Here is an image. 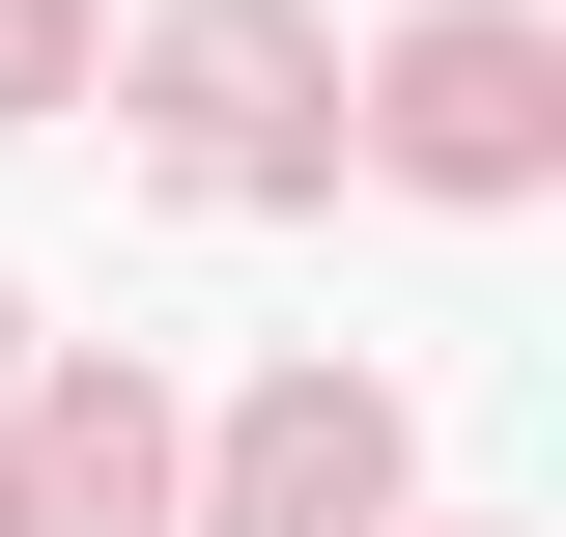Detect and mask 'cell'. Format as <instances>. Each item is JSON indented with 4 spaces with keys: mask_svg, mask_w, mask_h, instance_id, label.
I'll return each instance as SVG.
<instances>
[{
    "mask_svg": "<svg viewBox=\"0 0 566 537\" xmlns=\"http://www.w3.org/2000/svg\"><path fill=\"white\" fill-rule=\"evenodd\" d=\"M142 141H170V199H312V170H340V114H312V29H283V0H170Z\"/></svg>",
    "mask_w": 566,
    "mask_h": 537,
    "instance_id": "obj_1",
    "label": "cell"
},
{
    "mask_svg": "<svg viewBox=\"0 0 566 537\" xmlns=\"http://www.w3.org/2000/svg\"><path fill=\"white\" fill-rule=\"evenodd\" d=\"M368 141H397L424 199H538V141H566V57H538V0H453V29H397Z\"/></svg>",
    "mask_w": 566,
    "mask_h": 537,
    "instance_id": "obj_2",
    "label": "cell"
},
{
    "mask_svg": "<svg viewBox=\"0 0 566 537\" xmlns=\"http://www.w3.org/2000/svg\"><path fill=\"white\" fill-rule=\"evenodd\" d=\"M397 509V397H368V368H283L255 424H227V509L199 537H368Z\"/></svg>",
    "mask_w": 566,
    "mask_h": 537,
    "instance_id": "obj_3",
    "label": "cell"
},
{
    "mask_svg": "<svg viewBox=\"0 0 566 537\" xmlns=\"http://www.w3.org/2000/svg\"><path fill=\"white\" fill-rule=\"evenodd\" d=\"M29 453H0V537H142L170 509V424H142V368H57V397H0Z\"/></svg>",
    "mask_w": 566,
    "mask_h": 537,
    "instance_id": "obj_4",
    "label": "cell"
},
{
    "mask_svg": "<svg viewBox=\"0 0 566 537\" xmlns=\"http://www.w3.org/2000/svg\"><path fill=\"white\" fill-rule=\"evenodd\" d=\"M85 85V0H0V114H57Z\"/></svg>",
    "mask_w": 566,
    "mask_h": 537,
    "instance_id": "obj_5",
    "label": "cell"
},
{
    "mask_svg": "<svg viewBox=\"0 0 566 537\" xmlns=\"http://www.w3.org/2000/svg\"><path fill=\"white\" fill-rule=\"evenodd\" d=\"M0 397H29V312H0Z\"/></svg>",
    "mask_w": 566,
    "mask_h": 537,
    "instance_id": "obj_6",
    "label": "cell"
}]
</instances>
